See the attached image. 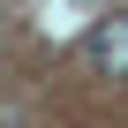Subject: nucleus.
<instances>
[{
  "mask_svg": "<svg viewBox=\"0 0 128 128\" xmlns=\"http://www.w3.org/2000/svg\"><path fill=\"white\" fill-rule=\"evenodd\" d=\"M83 60L98 76H128V15H106L90 38H83Z\"/></svg>",
  "mask_w": 128,
  "mask_h": 128,
  "instance_id": "obj_1",
  "label": "nucleus"
}]
</instances>
